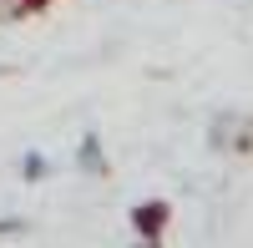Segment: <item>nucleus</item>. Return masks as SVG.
Here are the masks:
<instances>
[{
  "label": "nucleus",
  "instance_id": "f257e3e1",
  "mask_svg": "<svg viewBox=\"0 0 253 248\" xmlns=\"http://www.w3.org/2000/svg\"><path fill=\"white\" fill-rule=\"evenodd\" d=\"M208 147L223 152V157H243V152H253V117L218 112L213 122H208Z\"/></svg>",
  "mask_w": 253,
  "mask_h": 248
},
{
  "label": "nucleus",
  "instance_id": "20e7f679",
  "mask_svg": "<svg viewBox=\"0 0 253 248\" xmlns=\"http://www.w3.org/2000/svg\"><path fill=\"white\" fill-rule=\"evenodd\" d=\"M51 172H56V162L41 152V147H26V152H20V182H46Z\"/></svg>",
  "mask_w": 253,
  "mask_h": 248
},
{
  "label": "nucleus",
  "instance_id": "39448f33",
  "mask_svg": "<svg viewBox=\"0 0 253 248\" xmlns=\"http://www.w3.org/2000/svg\"><path fill=\"white\" fill-rule=\"evenodd\" d=\"M46 0H0V20H20V15H36Z\"/></svg>",
  "mask_w": 253,
  "mask_h": 248
},
{
  "label": "nucleus",
  "instance_id": "423d86ee",
  "mask_svg": "<svg viewBox=\"0 0 253 248\" xmlns=\"http://www.w3.org/2000/svg\"><path fill=\"white\" fill-rule=\"evenodd\" d=\"M10 233H26V218H0V238H10Z\"/></svg>",
  "mask_w": 253,
  "mask_h": 248
},
{
  "label": "nucleus",
  "instance_id": "7ed1b4c3",
  "mask_svg": "<svg viewBox=\"0 0 253 248\" xmlns=\"http://www.w3.org/2000/svg\"><path fill=\"white\" fill-rule=\"evenodd\" d=\"M76 167L86 172V177L107 172V147H101V132H81V142H76Z\"/></svg>",
  "mask_w": 253,
  "mask_h": 248
},
{
  "label": "nucleus",
  "instance_id": "f03ea898",
  "mask_svg": "<svg viewBox=\"0 0 253 248\" xmlns=\"http://www.w3.org/2000/svg\"><path fill=\"white\" fill-rule=\"evenodd\" d=\"M167 223H172V203H162V198H147V203L132 208V228H137L142 238H152V243L167 233Z\"/></svg>",
  "mask_w": 253,
  "mask_h": 248
}]
</instances>
